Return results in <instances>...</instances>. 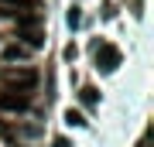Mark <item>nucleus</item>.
Returning <instances> with one entry per match:
<instances>
[{
    "mask_svg": "<svg viewBox=\"0 0 154 147\" xmlns=\"http://www.w3.org/2000/svg\"><path fill=\"white\" fill-rule=\"evenodd\" d=\"M17 38H21L28 48H41L45 44V31H41V17L38 14H24V17H17Z\"/></svg>",
    "mask_w": 154,
    "mask_h": 147,
    "instance_id": "obj_1",
    "label": "nucleus"
},
{
    "mask_svg": "<svg viewBox=\"0 0 154 147\" xmlns=\"http://www.w3.org/2000/svg\"><path fill=\"white\" fill-rule=\"evenodd\" d=\"M31 106V93L28 89H11L4 86V93H0V109H11V113H21V109Z\"/></svg>",
    "mask_w": 154,
    "mask_h": 147,
    "instance_id": "obj_2",
    "label": "nucleus"
},
{
    "mask_svg": "<svg viewBox=\"0 0 154 147\" xmlns=\"http://www.w3.org/2000/svg\"><path fill=\"white\" fill-rule=\"evenodd\" d=\"M116 65H120V48H113V44H96V69L113 72Z\"/></svg>",
    "mask_w": 154,
    "mask_h": 147,
    "instance_id": "obj_3",
    "label": "nucleus"
},
{
    "mask_svg": "<svg viewBox=\"0 0 154 147\" xmlns=\"http://www.w3.org/2000/svg\"><path fill=\"white\" fill-rule=\"evenodd\" d=\"M7 86H11V89H28V93H34V86H38V72H34V69L14 72V75H7Z\"/></svg>",
    "mask_w": 154,
    "mask_h": 147,
    "instance_id": "obj_4",
    "label": "nucleus"
},
{
    "mask_svg": "<svg viewBox=\"0 0 154 147\" xmlns=\"http://www.w3.org/2000/svg\"><path fill=\"white\" fill-rule=\"evenodd\" d=\"M0 7H7V14L24 17V14H31V11H34V0H0Z\"/></svg>",
    "mask_w": 154,
    "mask_h": 147,
    "instance_id": "obj_5",
    "label": "nucleus"
},
{
    "mask_svg": "<svg viewBox=\"0 0 154 147\" xmlns=\"http://www.w3.org/2000/svg\"><path fill=\"white\" fill-rule=\"evenodd\" d=\"M24 55H28V48H21V44H11V48H4V58H7V62L24 58Z\"/></svg>",
    "mask_w": 154,
    "mask_h": 147,
    "instance_id": "obj_6",
    "label": "nucleus"
},
{
    "mask_svg": "<svg viewBox=\"0 0 154 147\" xmlns=\"http://www.w3.org/2000/svg\"><path fill=\"white\" fill-rule=\"evenodd\" d=\"M79 96H82V103H86V106H96V99H99L93 86H82V93H79Z\"/></svg>",
    "mask_w": 154,
    "mask_h": 147,
    "instance_id": "obj_7",
    "label": "nucleus"
},
{
    "mask_svg": "<svg viewBox=\"0 0 154 147\" xmlns=\"http://www.w3.org/2000/svg\"><path fill=\"white\" fill-rule=\"evenodd\" d=\"M65 123H69V127H86L82 113H75V109H69V113H65Z\"/></svg>",
    "mask_w": 154,
    "mask_h": 147,
    "instance_id": "obj_8",
    "label": "nucleus"
},
{
    "mask_svg": "<svg viewBox=\"0 0 154 147\" xmlns=\"http://www.w3.org/2000/svg\"><path fill=\"white\" fill-rule=\"evenodd\" d=\"M65 21H69V27H79V11H75V7L69 11V17H65Z\"/></svg>",
    "mask_w": 154,
    "mask_h": 147,
    "instance_id": "obj_9",
    "label": "nucleus"
},
{
    "mask_svg": "<svg viewBox=\"0 0 154 147\" xmlns=\"http://www.w3.org/2000/svg\"><path fill=\"white\" fill-rule=\"evenodd\" d=\"M55 147H69V140H62V137H58V140H55Z\"/></svg>",
    "mask_w": 154,
    "mask_h": 147,
    "instance_id": "obj_10",
    "label": "nucleus"
}]
</instances>
